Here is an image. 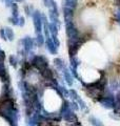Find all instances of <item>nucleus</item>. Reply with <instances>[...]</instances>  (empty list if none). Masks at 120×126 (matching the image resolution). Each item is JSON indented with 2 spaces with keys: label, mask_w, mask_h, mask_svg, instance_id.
Segmentation results:
<instances>
[{
  "label": "nucleus",
  "mask_w": 120,
  "mask_h": 126,
  "mask_svg": "<svg viewBox=\"0 0 120 126\" xmlns=\"http://www.w3.org/2000/svg\"><path fill=\"white\" fill-rule=\"evenodd\" d=\"M76 2H77V0H65L66 7H70V9H72L73 6L76 5Z\"/></svg>",
  "instance_id": "f257e3e1"
},
{
  "label": "nucleus",
  "mask_w": 120,
  "mask_h": 126,
  "mask_svg": "<svg viewBox=\"0 0 120 126\" xmlns=\"http://www.w3.org/2000/svg\"><path fill=\"white\" fill-rule=\"evenodd\" d=\"M5 33L7 35V37H9V39H13V32H12L11 29L6 27V29H5Z\"/></svg>",
  "instance_id": "f03ea898"
},
{
  "label": "nucleus",
  "mask_w": 120,
  "mask_h": 126,
  "mask_svg": "<svg viewBox=\"0 0 120 126\" xmlns=\"http://www.w3.org/2000/svg\"><path fill=\"white\" fill-rule=\"evenodd\" d=\"M13 1H14V0H5L6 5H11V4H13Z\"/></svg>",
  "instance_id": "7ed1b4c3"
},
{
  "label": "nucleus",
  "mask_w": 120,
  "mask_h": 126,
  "mask_svg": "<svg viewBox=\"0 0 120 126\" xmlns=\"http://www.w3.org/2000/svg\"><path fill=\"white\" fill-rule=\"evenodd\" d=\"M16 1H20V2H21V1H24V0H16Z\"/></svg>",
  "instance_id": "20e7f679"
}]
</instances>
